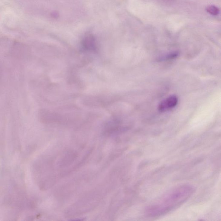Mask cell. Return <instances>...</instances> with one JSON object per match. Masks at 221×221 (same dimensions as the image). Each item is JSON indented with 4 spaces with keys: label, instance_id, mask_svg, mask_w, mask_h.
<instances>
[{
    "label": "cell",
    "instance_id": "6da1fadb",
    "mask_svg": "<svg viewBox=\"0 0 221 221\" xmlns=\"http://www.w3.org/2000/svg\"><path fill=\"white\" fill-rule=\"evenodd\" d=\"M195 189L190 184H183L167 192L146 208L145 213L150 217L165 215L185 203L194 193Z\"/></svg>",
    "mask_w": 221,
    "mask_h": 221
},
{
    "label": "cell",
    "instance_id": "7a4b0ae2",
    "mask_svg": "<svg viewBox=\"0 0 221 221\" xmlns=\"http://www.w3.org/2000/svg\"><path fill=\"white\" fill-rule=\"evenodd\" d=\"M178 101V98L176 96H170L161 101L158 105V110L161 112L169 110L176 106Z\"/></svg>",
    "mask_w": 221,
    "mask_h": 221
},
{
    "label": "cell",
    "instance_id": "3957f363",
    "mask_svg": "<svg viewBox=\"0 0 221 221\" xmlns=\"http://www.w3.org/2000/svg\"><path fill=\"white\" fill-rule=\"evenodd\" d=\"M96 39L94 36L92 34H89L83 38L82 45L83 48L87 50H93L96 46Z\"/></svg>",
    "mask_w": 221,
    "mask_h": 221
},
{
    "label": "cell",
    "instance_id": "277c9868",
    "mask_svg": "<svg viewBox=\"0 0 221 221\" xmlns=\"http://www.w3.org/2000/svg\"><path fill=\"white\" fill-rule=\"evenodd\" d=\"M206 10L208 13L213 16H216L219 14V9L214 5L208 6L206 7Z\"/></svg>",
    "mask_w": 221,
    "mask_h": 221
},
{
    "label": "cell",
    "instance_id": "5b68a950",
    "mask_svg": "<svg viewBox=\"0 0 221 221\" xmlns=\"http://www.w3.org/2000/svg\"><path fill=\"white\" fill-rule=\"evenodd\" d=\"M178 55V53L177 52H173V53L168 54L166 57H165L164 59L170 60V59H174L177 57Z\"/></svg>",
    "mask_w": 221,
    "mask_h": 221
}]
</instances>
